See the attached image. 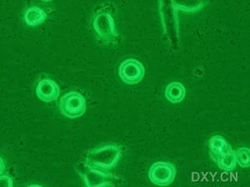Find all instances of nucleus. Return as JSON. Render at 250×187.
I'll return each mask as SVG.
<instances>
[{
  "label": "nucleus",
  "instance_id": "9d476101",
  "mask_svg": "<svg viewBox=\"0 0 250 187\" xmlns=\"http://www.w3.org/2000/svg\"><path fill=\"white\" fill-rule=\"evenodd\" d=\"M215 163L220 170L226 172H231L235 170L237 166L235 150H233L230 145L225 153L217 159Z\"/></svg>",
  "mask_w": 250,
  "mask_h": 187
},
{
  "label": "nucleus",
  "instance_id": "39448f33",
  "mask_svg": "<svg viewBox=\"0 0 250 187\" xmlns=\"http://www.w3.org/2000/svg\"><path fill=\"white\" fill-rule=\"evenodd\" d=\"M93 26L97 36L105 44L112 42L117 37L115 23L110 14L99 13L94 18Z\"/></svg>",
  "mask_w": 250,
  "mask_h": 187
},
{
  "label": "nucleus",
  "instance_id": "0eeeda50",
  "mask_svg": "<svg viewBox=\"0 0 250 187\" xmlns=\"http://www.w3.org/2000/svg\"><path fill=\"white\" fill-rule=\"evenodd\" d=\"M60 88L57 83L51 79H43L40 80L36 88V94L43 102L49 103L59 98Z\"/></svg>",
  "mask_w": 250,
  "mask_h": 187
},
{
  "label": "nucleus",
  "instance_id": "7ed1b4c3",
  "mask_svg": "<svg viewBox=\"0 0 250 187\" xmlns=\"http://www.w3.org/2000/svg\"><path fill=\"white\" fill-rule=\"evenodd\" d=\"M80 176L83 183L88 187H102L115 186L117 177L108 170H100L97 168L90 167L84 164L80 170Z\"/></svg>",
  "mask_w": 250,
  "mask_h": 187
},
{
  "label": "nucleus",
  "instance_id": "9b49d317",
  "mask_svg": "<svg viewBox=\"0 0 250 187\" xmlns=\"http://www.w3.org/2000/svg\"><path fill=\"white\" fill-rule=\"evenodd\" d=\"M47 19V14L38 6H32L24 14V21L30 27H36L43 23Z\"/></svg>",
  "mask_w": 250,
  "mask_h": 187
},
{
  "label": "nucleus",
  "instance_id": "423d86ee",
  "mask_svg": "<svg viewBox=\"0 0 250 187\" xmlns=\"http://www.w3.org/2000/svg\"><path fill=\"white\" fill-rule=\"evenodd\" d=\"M145 69L142 63L135 59H128L123 61L119 69V75L123 82L127 85H136L142 81Z\"/></svg>",
  "mask_w": 250,
  "mask_h": 187
},
{
  "label": "nucleus",
  "instance_id": "1a4fd4ad",
  "mask_svg": "<svg viewBox=\"0 0 250 187\" xmlns=\"http://www.w3.org/2000/svg\"><path fill=\"white\" fill-rule=\"evenodd\" d=\"M186 95V90L185 85L181 83H170L165 89V97L172 104H178L182 102Z\"/></svg>",
  "mask_w": 250,
  "mask_h": 187
},
{
  "label": "nucleus",
  "instance_id": "ddd939ff",
  "mask_svg": "<svg viewBox=\"0 0 250 187\" xmlns=\"http://www.w3.org/2000/svg\"><path fill=\"white\" fill-rule=\"evenodd\" d=\"M174 9L183 10L186 12H196L198 10L204 8V6L206 4L205 2H194V3H178V2H172Z\"/></svg>",
  "mask_w": 250,
  "mask_h": 187
},
{
  "label": "nucleus",
  "instance_id": "20e7f679",
  "mask_svg": "<svg viewBox=\"0 0 250 187\" xmlns=\"http://www.w3.org/2000/svg\"><path fill=\"white\" fill-rule=\"evenodd\" d=\"M176 167L168 162H155L148 170V178L153 184L167 187L172 184L176 176Z\"/></svg>",
  "mask_w": 250,
  "mask_h": 187
},
{
  "label": "nucleus",
  "instance_id": "f03ea898",
  "mask_svg": "<svg viewBox=\"0 0 250 187\" xmlns=\"http://www.w3.org/2000/svg\"><path fill=\"white\" fill-rule=\"evenodd\" d=\"M60 109L63 117L77 119L85 113L87 102L81 94L77 91H70L61 97Z\"/></svg>",
  "mask_w": 250,
  "mask_h": 187
},
{
  "label": "nucleus",
  "instance_id": "f8f14e48",
  "mask_svg": "<svg viewBox=\"0 0 250 187\" xmlns=\"http://www.w3.org/2000/svg\"><path fill=\"white\" fill-rule=\"evenodd\" d=\"M237 164L242 168H249L250 165V150L248 147H240L236 150Z\"/></svg>",
  "mask_w": 250,
  "mask_h": 187
},
{
  "label": "nucleus",
  "instance_id": "4468645a",
  "mask_svg": "<svg viewBox=\"0 0 250 187\" xmlns=\"http://www.w3.org/2000/svg\"><path fill=\"white\" fill-rule=\"evenodd\" d=\"M1 182H2V185L5 187H13V180L7 175L1 176Z\"/></svg>",
  "mask_w": 250,
  "mask_h": 187
},
{
  "label": "nucleus",
  "instance_id": "f257e3e1",
  "mask_svg": "<svg viewBox=\"0 0 250 187\" xmlns=\"http://www.w3.org/2000/svg\"><path fill=\"white\" fill-rule=\"evenodd\" d=\"M122 156L120 145L109 143L90 150L86 156L84 164L90 167L109 170L116 166Z\"/></svg>",
  "mask_w": 250,
  "mask_h": 187
},
{
  "label": "nucleus",
  "instance_id": "6e6552de",
  "mask_svg": "<svg viewBox=\"0 0 250 187\" xmlns=\"http://www.w3.org/2000/svg\"><path fill=\"white\" fill-rule=\"evenodd\" d=\"M230 145L223 136L215 135L212 136L208 140V150L211 158L215 162L217 159L225 153Z\"/></svg>",
  "mask_w": 250,
  "mask_h": 187
}]
</instances>
